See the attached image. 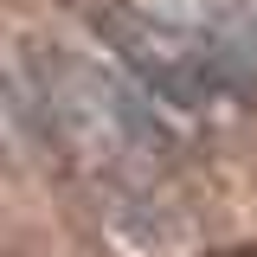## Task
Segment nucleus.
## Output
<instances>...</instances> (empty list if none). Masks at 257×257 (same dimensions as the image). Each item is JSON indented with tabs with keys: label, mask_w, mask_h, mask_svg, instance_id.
I'll return each instance as SVG.
<instances>
[{
	"label": "nucleus",
	"mask_w": 257,
	"mask_h": 257,
	"mask_svg": "<svg viewBox=\"0 0 257 257\" xmlns=\"http://www.w3.org/2000/svg\"><path fill=\"white\" fill-rule=\"evenodd\" d=\"M52 103H58L64 128L84 148L116 155V148H155L161 142L155 103L135 90V84H122L116 71L77 58V52H52Z\"/></svg>",
	"instance_id": "f03ea898"
},
{
	"label": "nucleus",
	"mask_w": 257,
	"mask_h": 257,
	"mask_svg": "<svg viewBox=\"0 0 257 257\" xmlns=\"http://www.w3.org/2000/svg\"><path fill=\"white\" fill-rule=\"evenodd\" d=\"M96 26L116 45V58L148 84V96L174 103V109H212L225 96H244V84L219 64L212 45H199L187 26H174L167 13L142 7V0H103Z\"/></svg>",
	"instance_id": "f257e3e1"
}]
</instances>
